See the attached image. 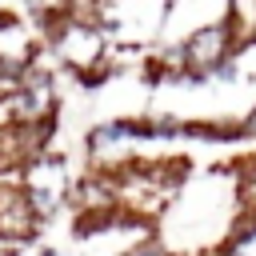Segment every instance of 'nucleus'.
<instances>
[{"instance_id":"obj_1","label":"nucleus","mask_w":256,"mask_h":256,"mask_svg":"<svg viewBox=\"0 0 256 256\" xmlns=\"http://www.w3.org/2000/svg\"><path fill=\"white\" fill-rule=\"evenodd\" d=\"M240 32L228 16L204 20L192 32H184L172 48L156 56L160 76H184V80H208V76H232V56L240 48Z\"/></svg>"},{"instance_id":"obj_2","label":"nucleus","mask_w":256,"mask_h":256,"mask_svg":"<svg viewBox=\"0 0 256 256\" xmlns=\"http://www.w3.org/2000/svg\"><path fill=\"white\" fill-rule=\"evenodd\" d=\"M112 40L100 28L96 16L88 12H64L56 20H48V52L76 76L84 80H100L112 64Z\"/></svg>"},{"instance_id":"obj_3","label":"nucleus","mask_w":256,"mask_h":256,"mask_svg":"<svg viewBox=\"0 0 256 256\" xmlns=\"http://www.w3.org/2000/svg\"><path fill=\"white\" fill-rule=\"evenodd\" d=\"M12 180L20 184V192L28 196L32 212L40 220H52L68 204V196H72V176H68V168H64L60 156H48V148L36 152L32 160H24Z\"/></svg>"},{"instance_id":"obj_4","label":"nucleus","mask_w":256,"mask_h":256,"mask_svg":"<svg viewBox=\"0 0 256 256\" xmlns=\"http://www.w3.org/2000/svg\"><path fill=\"white\" fill-rule=\"evenodd\" d=\"M152 144V128H148V116L144 120H104L88 132V160L96 164V172H116L124 168L128 160H136V152Z\"/></svg>"},{"instance_id":"obj_5","label":"nucleus","mask_w":256,"mask_h":256,"mask_svg":"<svg viewBox=\"0 0 256 256\" xmlns=\"http://www.w3.org/2000/svg\"><path fill=\"white\" fill-rule=\"evenodd\" d=\"M4 104L12 112V124H52L56 116V80L52 68H40L36 60H28L24 76L4 92Z\"/></svg>"},{"instance_id":"obj_6","label":"nucleus","mask_w":256,"mask_h":256,"mask_svg":"<svg viewBox=\"0 0 256 256\" xmlns=\"http://www.w3.org/2000/svg\"><path fill=\"white\" fill-rule=\"evenodd\" d=\"M40 216L32 212L28 196L20 192V184L12 176L0 180V240H32L36 236Z\"/></svg>"},{"instance_id":"obj_7","label":"nucleus","mask_w":256,"mask_h":256,"mask_svg":"<svg viewBox=\"0 0 256 256\" xmlns=\"http://www.w3.org/2000/svg\"><path fill=\"white\" fill-rule=\"evenodd\" d=\"M236 204L244 220H256V156L236 168Z\"/></svg>"},{"instance_id":"obj_8","label":"nucleus","mask_w":256,"mask_h":256,"mask_svg":"<svg viewBox=\"0 0 256 256\" xmlns=\"http://www.w3.org/2000/svg\"><path fill=\"white\" fill-rule=\"evenodd\" d=\"M224 16L240 32V40L256 36V0H224Z\"/></svg>"},{"instance_id":"obj_9","label":"nucleus","mask_w":256,"mask_h":256,"mask_svg":"<svg viewBox=\"0 0 256 256\" xmlns=\"http://www.w3.org/2000/svg\"><path fill=\"white\" fill-rule=\"evenodd\" d=\"M20 4H24L32 16H40L44 24H48V20H56V16H64V12L72 8V0H20Z\"/></svg>"},{"instance_id":"obj_10","label":"nucleus","mask_w":256,"mask_h":256,"mask_svg":"<svg viewBox=\"0 0 256 256\" xmlns=\"http://www.w3.org/2000/svg\"><path fill=\"white\" fill-rule=\"evenodd\" d=\"M236 140H252V144H256V104H252V112L236 124Z\"/></svg>"}]
</instances>
